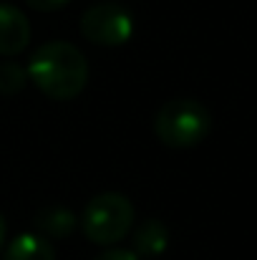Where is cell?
<instances>
[{
  "instance_id": "cell-1",
  "label": "cell",
  "mask_w": 257,
  "mask_h": 260,
  "mask_svg": "<svg viewBox=\"0 0 257 260\" xmlns=\"http://www.w3.org/2000/svg\"><path fill=\"white\" fill-rule=\"evenodd\" d=\"M25 71L38 91L53 101H71L88 84V61L68 41H48L38 46Z\"/></svg>"
},
{
  "instance_id": "cell-2",
  "label": "cell",
  "mask_w": 257,
  "mask_h": 260,
  "mask_svg": "<svg viewBox=\"0 0 257 260\" xmlns=\"http://www.w3.org/2000/svg\"><path fill=\"white\" fill-rule=\"evenodd\" d=\"M212 132V114L209 109L189 96L169 99L159 106L154 116V134L157 139L171 149H189L204 142Z\"/></svg>"
},
{
  "instance_id": "cell-3",
  "label": "cell",
  "mask_w": 257,
  "mask_h": 260,
  "mask_svg": "<svg viewBox=\"0 0 257 260\" xmlns=\"http://www.w3.org/2000/svg\"><path fill=\"white\" fill-rule=\"evenodd\" d=\"M134 202L121 192H101L88 200L81 212V230L96 245H114L134 228Z\"/></svg>"
},
{
  "instance_id": "cell-4",
  "label": "cell",
  "mask_w": 257,
  "mask_h": 260,
  "mask_svg": "<svg viewBox=\"0 0 257 260\" xmlns=\"http://www.w3.org/2000/svg\"><path fill=\"white\" fill-rule=\"evenodd\" d=\"M81 36L86 41L106 48L124 46L134 36V15L116 0H101L86 8L81 15Z\"/></svg>"
},
{
  "instance_id": "cell-5",
  "label": "cell",
  "mask_w": 257,
  "mask_h": 260,
  "mask_svg": "<svg viewBox=\"0 0 257 260\" xmlns=\"http://www.w3.org/2000/svg\"><path fill=\"white\" fill-rule=\"evenodd\" d=\"M30 43V20L10 3H0V56H18Z\"/></svg>"
},
{
  "instance_id": "cell-6",
  "label": "cell",
  "mask_w": 257,
  "mask_h": 260,
  "mask_svg": "<svg viewBox=\"0 0 257 260\" xmlns=\"http://www.w3.org/2000/svg\"><path fill=\"white\" fill-rule=\"evenodd\" d=\"M131 245L139 258H159L169 248V230L162 220L149 217V220L139 222V228L134 230Z\"/></svg>"
},
{
  "instance_id": "cell-7",
  "label": "cell",
  "mask_w": 257,
  "mask_h": 260,
  "mask_svg": "<svg viewBox=\"0 0 257 260\" xmlns=\"http://www.w3.org/2000/svg\"><path fill=\"white\" fill-rule=\"evenodd\" d=\"M3 260H56V248L48 238L35 233H20L3 253Z\"/></svg>"
},
{
  "instance_id": "cell-8",
  "label": "cell",
  "mask_w": 257,
  "mask_h": 260,
  "mask_svg": "<svg viewBox=\"0 0 257 260\" xmlns=\"http://www.w3.org/2000/svg\"><path fill=\"white\" fill-rule=\"evenodd\" d=\"M33 222H35V228H38L46 238H58V240L68 238V235L76 230V225H79L76 215H74L68 207H61V205L38 210V215H35Z\"/></svg>"
},
{
  "instance_id": "cell-9",
  "label": "cell",
  "mask_w": 257,
  "mask_h": 260,
  "mask_svg": "<svg viewBox=\"0 0 257 260\" xmlns=\"http://www.w3.org/2000/svg\"><path fill=\"white\" fill-rule=\"evenodd\" d=\"M28 84V71L20 63L3 61L0 63V96H15Z\"/></svg>"
},
{
  "instance_id": "cell-10",
  "label": "cell",
  "mask_w": 257,
  "mask_h": 260,
  "mask_svg": "<svg viewBox=\"0 0 257 260\" xmlns=\"http://www.w3.org/2000/svg\"><path fill=\"white\" fill-rule=\"evenodd\" d=\"M25 3L38 13H53V10H61L63 5H68L71 0H25Z\"/></svg>"
},
{
  "instance_id": "cell-11",
  "label": "cell",
  "mask_w": 257,
  "mask_h": 260,
  "mask_svg": "<svg viewBox=\"0 0 257 260\" xmlns=\"http://www.w3.org/2000/svg\"><path fill=\"white\" fill-rule=\"evenodd\" d=\"M93 260H141L134 250H124V248H111V250H103L101 255H96Z\"/></svg>"
},
{
  "instance_id": "cell-12",
  "label": "cell",
  "mask_w": 257,
  "mask_h": 260,
  "mask_svg": "<svg viewBox=\"0 0 257 260\" xmlns=\"http://www.w3.org/2000/svg\"><path fill=\"white\" fill-rule=\"evenodd\" d=\"M3 240H5V220L0 215V248H3Z\"/></svg>"
}]
</instances>
